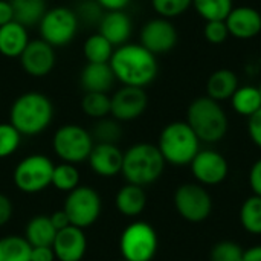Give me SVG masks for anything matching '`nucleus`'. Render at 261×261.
I'll list each match as a JSON object with an SVG mask.
<instances>
[{
  "mask_svg": "<svg viewBox=\"0 0 261 261\" xmlns=\"http://www.w3.org/2000/svg\"><path fill=\"white\" fill-rule=\"evenodd\" d=\"M54 162L44 154H29L21 159L12 174L18 191L24 194H37L52 184Z\"/></svg>",
  "mask_w": 261,
  "mask_h": 261,
  "instance_id": "obj_8",
  "label": "nucleus"
},
{
  "mask_svg": "<svg viewBox=\"0 0 261 261\" xmlns=\"http://www.w3.org/2000/svg\"><path fill=\"white\" fill-rule=\"evenodd\" d=\"M239 76L231 69L214 70L206 81V96L217 102L231 99V96L239 89Z\"/></svg>",
  "mask_w": 261,
  "mask_h": 261,
  "instance_id": "obj_22",
  "label": "nucleus"
},
{
  "mask_svg": "<svg viewBox=\"0 0 261 261\" xmlns=\"http://www.w3.org/2000/svg\"><path fill=\"white\" fill-rule=\"evenodd\" d=\"M110 115L119 122H130L144 115L148 106V96L145 89L122 86L112 96Z\"/></svg>",
  "mask_w": 261,
  "mask_h": 261,
  "instance_id": "obj_14",
  "label": "nucleus"
},
{
  "mask_svg": "<svg viewBox=\"0 0 261 261\" xmlns=\"http://www.w3.org/2000/svg\"><path fill=\"white\" fill-rule=\"evenodd\" d=\"M12 214H14V206L11 199L0 193V228L11 220Z\"/></svg>",
  "mask_w": 261,
  "mask_h": 261,
  "instance_id": "obj_41",
  "label": "nucleus"
},
{
  "mask_svg": "<svg viewBox=\"0 0 261 261\" xmlns=\"http://www.w3.org/2000/svg\"><path fill=\"white\" fill-rule=\"evenodd\" d=\"M75 12L80 20V24L84 23L87 26H98V23L104 14V9L95 0H83L75 8Z\"/></svg>",
  "mask_w": 261,
  "mask_h": 261,
  "instance_id": "obj_37",
  "label": "nucleus"
},
{
  "mask_svg": "<svg viewBox=\"0 0 261 261\" xmlns=\"http://www.w3.org/2000/svg\"><path fill=\"white\" fill-rule=\"evenodd\" d=\"M115 205L122 216L138 217L144 213L147 206V194L142 187L127 184L116 193Z\"/></svg>",
  "mask_w": 261,
  "mask_h": 261,
  "instance_id": "obj_23",
  "label": "nucleus"
},
{
  "mask_svg": "<svg viewBox=\"0 0 261 261\" xmlns=\"http://www.w3.org/2000/svg\"><path fill=\"white\" fill-rule=\"evenodd\" d=\"M177 29L171 20L154 17L145 21L139 32V43L154 55H162L174 49L177 44Z\"/></svg>",
  "mask_w": 261,
  "mask_h": 261,
  "instance_id": "obj_12",
  "label": "nucleus"
},
{
  "mask_svg": "<svg viewBox=\"0 0 261 261\" xmlns=\"http://www.w3.org/2000/svg\"><path fill=\"white\" fill-rule=\"evenodd\" d=\"M49 219H50V222H52V225H54V228L57 231H61V229L70 226V220H69V217H67L64 210H58V211L52 213L49 216Z\"/></svg>",
  "mask_w": 261,
  "mask_h": 261,
  "instance_id": "obj_43",
  "label": "nucleus"
},
{
  "mask_svg": "<svg viewBox=\"0 0 261 261\" xmlns=\"http://www.w3.org/2000/svg\"><path fill=\"white\" fill-rule=\"evenodd\" d=\"M203 35L208 43L211 44H222L229 38V32L226 28L225 20H216V21H205Z\"/></svg>",
  "mask_w": 261,
  "mask_h": 261,
  "instance_id": "obj_38",
  "label": "nucleus"
},
{
  "mask_svg": "<svg viewBox=\"0 0 261 261\" xmlns=\"http://www.w3.org/2000/svg\"><path fill=\"white\" fill-rule=\"evenodd\" d=\"M240 223L243 229L252 236H261V197L249 196L240 208Z\"/></svg>",
  "mask_w": 261,
  "mask_h": 261,
  "instance_id": "obj_29",
  "label": "nucleus"
},
{
  "mask_svg": "<svg viewBox=\"0 0 261 261\" xmlns=\"http://www.w3.org/2000/svg\"><path fill=\"white\" fill-rule=\"evenodd\" d=\"M29 41L28 28L15 20L0 28V55L5 58H20Z\"/></svg>",
  "mask_w": 261,
  "mask_h": 261,
  "instance_id": "obj_21",
  "label": "nucleus"
},
{
  "mask_svg": "<svg viewBox=\"0 0 261 261\" xmlns=\"http://www.w3.org/2000/svg\"><path fill=\"white\" fill-rule=\"evenodd\" d=\"M193 8L205 21L226 20L234 8V0H193Z\"/></svg>",
  "mask_w": 261,
  "mask_h": 261,
  "instance_id": "obj_30",
  "label": "nucleus"
},
{
  "mask_svg": "<svg viewBox=\"0 0 261 261\" xmlns=\"http://www.w3.org/2000/svg\"><path fill=\"white\" fill-rule=\"evenodd\" d=\"M32 246L21 236L0 239V261H31Z\"/></svg>",
  "mask_w": 261,
  "mask_h": 261,
  "instance_id": "obj_28",
  "label": "nucleus"
},
{
  "mask_svg": "<svg viewBox=\"0 0 261 261\" xmlns=\"http://www.w3.org/2000/svg\"><path fill=\"white\" fill-rule=\"evenodd\" d=\"M124 153L116 144H95L89 154V165L101 177H113L122 171Z\"/></svg>",
  "mask_w": 261,
  "mask_h": 261,
  "instance_id": "obj_18",
  "label": "nucleus"
},
{
  "mask_svg": "<svg viewBox=\"0 0 261 261\" xmlns=\"http://www.w3.org/2000/svg\"><path fill=\"white\" fill-rule=\"evenodd\" d=\"M14 20V9L9 0H0V28Z\"/></svg>",
  "mask_w": 261,
  "mask_h": 261,
  "instance_id": "obj_45",
  "label": "nucleus"
},
{
  "mask_svg": "<svg viewBox=\"0 0 261 261\" xmlns=\"http://www.w3.org/2000/svg\"><path fill=\"white\" fill-rule=\"evenodd\" d=\"M151 6L158 17L171 20L185 14L193 6V0H151Z\"/></svg>",
  "mask_w": 261,
  "mask_h": 261,
  "instance_id": "obj_36",
  "label": "nucleus"
},
{
  "mask_svg": "<svg viewBox=\"0 0 261 261\" xmlns=\"http://www.w3.org/2000/svg\"><path fill=\"white\" fill-rule=\"evenodd\" d=\"M225 23L229 37L236 40H252L261 32L260 11L252 6H234Z\"/></svg>",
  "mask_w": 261,
  "mask_h": 261,
  "instance_id": "obj_16",
  "label": "nucleus"
},
{
  "mask_svg": "<svg viewBox=\"0 0 261 261\" xmlns=\"http://www.w3.org/2000/svg\"><path fill=\"white\" fill-rule=\"evenodd\" d=\"M72 226L86 229L92 226L101 216L102 202L98 191L87 185H78L67 193L64 208Z\"/></svg>",
  "mask_w": 261,
  "mask_h": 261,
  "instance_id": "obj_10",
  "label": "nucleus"
},
{
  "mask_svg": "<svg viewBox=\"0 0 261 261\" xmlns=\"http://www.w3.org/2000/svg\"><path fill=\"white\" fill-rule=\"evenodd\" d=\"M245 249L231 240H222L211 248L210 261H243Z\"/></svg>",
  "mask_w": 261,
  "mask_h": 261,
  "instance_id": "obj_35",
  "label": "nucleus"
},
{
  "mask_svg": "<svg viewBox=\"0 0 261 261\" xmlns=\"http://www.w3.org/2000/svg\"><path fill=\"white\" fill-rule=\"evenodd\" d=\"M81 110L92 119H102L110 115L112 110V101L109 93H98V92H89L84 93L81 99Z\"/></svg>",
  "mask_w": 261,
  "mask_h": 261,
  "instance_id": "obj_31",
  "label": "nucleus"
},
{
  "mask_svg": "<svg viewBox=\"0 0 261 261\" xmlns=\"http://www.w3.org/2000/svg\"><path fill=\"white\" fill-rule=\"evenodd\" d=\"M229 101L236 113L245 118H251L261 109L260 89L255 86H239Z\"/></svg>",
  "mask_w": 261,
  "mask_h": 261,
  "instance_id": "obj_26",
  "label": "nucleus"
},
{
  "mask_svg": "<svg viewBox=\"0 0 261 261\" xmlns=\"http://www.w3.org/2000/svg\"><path fill=\"white\" fill-rule=\"evenodd\" d=\"M121 261H125V260H121Z\"/></svg>",
  "mask_w": 261,
  "mask_h": 261,
  "instance_id": "obj_49",
  "label": "nucleus"
},
{
  "mask_svg": "<svg viewBox=\"0 0 261 261\" xmlns=\"http://www.w3.org/2000/svg\"><path fill=\"white\" fill-rule=\"evenodd\" d=\"M112 72L122 86L148 87L159 73L156 55L147 50L141 43H125L115 47L109 61Z\"/></svg>",
  "mask_w": 261,
  "mask_h": 261,
  "instance_id": "obj_1",
  "label": "nucleus"
},
{
  "mask_svg": "<svg viewBox=\"0 0 261 261\" xmlns=\"http://www.w3.org/2000/svg\"><path fill=\"white\" fill-rule=\"evenodd\" d=\"M24 73L34 78H43L49 75L57 63L55 47L43 41L41 38L31 40L18 58Z\"/></svg>",
  "mask_w": 261,
  "mask_h": 261,
  "instance_id": "obj_15",
  "label": "nucleus"
},
{
  "mask_svg": "<svg viewBox=\"0 0 261 261\" xmlns=\"http://www.w3.org/2000/svg\"><path fill=\"white\" fill-rule=\"evenodd\" d=\"M260 15H261V11H260Z\"/></svg>",
  "mask_w": 261,
  "mask_h": 261,
  "instance_id": "obj_48",
  "label": "nucleus"
},
{
  "mask_svg": "<svg viewBox=\"0 0 261 261\" xmlns=\"http://www.w3.org/2000/svg\"><path fill=\"white\" fill-rule=\"evenodd\" d=\"M249 187L255 196L261 197V158L252 164L249 170Z\"/></svg>",
  "mask_w": 261,
  "mask_h": 261,
  "instance_id": "obj_40",
  "label": "nucleus"
},
{
  "mask_svg": "<svg viewBox=\"0 0 261 261\" xmlns=\"http://www.w3.org/2000/svg\"><path fill=\"white\" fill-rule=\"evenodd\" d=\"M165 170V161L154 144L139 142L124 151L122 176L127 184L147 187L154 184Z\"/></svg>",
  "mask_w": 261,
  "mask_h": 261,
  "instance_id": "obj_4",
  "label": "nucleus"
},
{
  "mask_svg": "<svg viewBox=\"0 0 261 261\" xmlns=\"http://www.w3.org/2000/svg\"><path fill=\"white\" fill-rule=\"evenodd\" d=\"M52 246H37L31 251V261H55Z\"/></svg>",
  "mask_w": 261,
  "mask_h": 261,
  "instance_id": "obj_42",
  "label": "nucleus"
},
{
  "mask_svg": "<svg viewBox=\"0 0 261 261\" xmlns=\"http://www.w3.org/2000/svg\"><path fill=\"white\" fill-rule=\"evenodd\" d=\"M37 28L43 41L52 47H64L76 37L80 20L75 9L69 6H54L47 8Z\"/></svg>",
  "mask_w": 261,
  "mask_h": 261,
  "instance_id": "obj_6",
  "label": "nucleus"
},
{
  "mask_svg": "<svg viewBox=\"0 0 261 261\" xmlns=\"http://www.w3.org/2000/svg\"><path fill=\"white\" fill-rule=\"evenodd\" d=\"M14 9V20L29 28L38 26L41 17L47 11L46 0H9Z\"/></svg>",
  "mask_w": 261,
  "mask_h": 261,
  "instance_id": "obj_25",
  "label": "nucleus"
},
{
  "mask_svg": "<svg viewBox=\"0 0 261 261\" xmlns=\"http://www.w3.org/2000/svg\"><path fill=\"white\" fill-rule=\"evenodd\" d=\"M21 142V135L11 122H0V159L14 154Z\"/></svg>",
  "mask_w": 261,
  "mask_h": 261,
  "instance_id": "obj_34",
  "label": "nucleus"
},
{
  "mask_svg": "<svg viewBox=\"0 0 261 261\" xmlns=\"http://www.w3.org/2000/svg\"><path fill=\"white\" fill-rule=\"evenodd\" d=\"M104 11H125L132 0H95Z\"/></svg>",
  "mask_w": 261,
  "mask_h": 261,
  "instance_id": "obj_44",
  "label": "nucleus"
},
{
  "mask_svg": "<svg viewBox=\"0 0 261 261\" xmlns=\"http://www.w3.org/2000/svg\"><path fill=\"white\" fill-rule=\"evenodd\" d=\"M57 236L49 216H35L31 219L24 229V239L32 248L37 246H52Z\"/></svg>",
  "mask_w": 261,
  "mask_h": 261,
  "instance_id": "obj_24",
  "label": "nucleus"
},
{
  "mask_svg": "<svg viewBox=\"0 0 261 261\" xmlns=\"http://www.w3.org/2000/svg\"><path fill=\"white\" fill-rule=\"evenodd\" d=\"M54 119V104L41 92H24L17 96L9 109V122L21 136L41 135Z\"/></svg>",
  "mask_w": 261,
  "mask_h": 261,
  "instance_id": "obj_2",
  "label": "nucleus"
},
{
  "mask_svg": "<svg viewBox=\"0 0 261 261\" xmlns=\"http://www.w3.org/2000/svg\"><path fill=\"white\" fill-rule=\"evenodd\" d=\"M115 75L109 63H87L80 73V86L84 93H109L115 86Z\"/></svg>",
  "mask_w": 261,
  "mask_h": 261,
  "instance_id": "obj_20",
  "label": "nucleus"
},
{
  "mask_svg": "<svg viewBox=\"0 0 261 261\" xmlns=\"http://www.w3.org/2000/svg\"><path fill=\"white\" fill-rule=\"evenodd\" d=\"M158 148L165 164L187 167L200 151V141L187 121H174L162 128Z\"/></svg>",
  "mask_w": 261,
  "mask_h": 261,
  "instance_id": "obj_5",
  "label": "nucleus"
},
{
  "mask_svg": "<svg viewBox=\"0 0 261 261\" xmlns=\"http://www.w3.org/2000/svg\"><path fill=\"white\" fill-rule=\"evenodd\" d=\"M187 122L200 142H220L229 128V119L220 102L210 96H199L188 106Z\"/></svg>",
  "mask_w": 261,
  "mask_h": 261,
  "instance_id": "obj_3",
  "label": "nucleus"
},
{
  "mask_svg": "<svg viewBox=\"0 0 261 261\" xmlns=\"http://www.w3.org/2000/svg\"><path fill=\"white\" fill-rule=\"evenodd\" d=\"M93 145L92 133L78 124L61 125L52 138L55 154L66 164H80L87 161Z\"/></svg>",
  "mask_w": 261,
  "mask_h": 261,
  "instance_id": "obj_7",
  "label": "nucleus"
},
{
  "mask_svg": "<svg viewBox=\"0 0 261 261\" xmlns=\"http://www.w3.org/2000/svg\"><path fill=\"white\" fill-rule=\"evenodd\" d=\"M174 208L177 214L190 222H205L213 213V197L200 184H184L174 191Z\"/></svg>",
  "mask_w": 261,
  "mask_h": 261,
  "instance_id": "obj_11",
  "label": "nucleus"
},
{
  "mask_svg": "<svg viewBox=\"0 0 261 261\" xmlns=\"http://www.w3.org/2000/svg\"><path fill=\"white\" fill-rule=\"evenodd\" d=\"M58 191L70 193L80 185V173L73 164H60L54 167L52 173V184Z\"/></svg>",
  "mask_w": 261,
  "mask_h": 261,
  "instance_id": "obj_32",
  "label": "nucleus"
},
{
  "mask_svg": "<svg viewBox=\"0 0 261 261\" xmlns=\"http://www.w3.org/2000/svg\"><path fill=\"white\" fill-rule=\"evenodd\" d=\"M243 261H261V245H255L245 249Z\"/></svg>",
  "mask_w": 261,
  "mask_h": 261,
  "instance_id": "obj_46",
  "label": "nucleus"
},
{
  "mask_svg": "<svg viewBox=\"0 0 261 261\" xmlns=\"http://www.w3.org/2000/svg\"><path fill=\"white\" fill-rule=\"evenodd\" d=\"M191 173L197 184L203 187H216L226 180L229 164L226 158L211 148L200 150L190 164Z\"/></svg>",
  "mask_w": 261,
  "mask_h": 261,
  "instance_id": "obj_13",
  "label": "nucleus"
},
{
  "mask_svg": "<svg viewBox=\"0 0 261 261\" xmlns=\"http://www.w3.org/2000/svg\"><path fill=\"white\" fill-rule=\"evenodd\" d=\"M52 249L58 261H81L87 251V239L84 231L72 225L57 231Z\"/></svg>",
  "mask_w": 261,
  "mask_h": 261,
  "instance_id": "obj_17",
  "label": "nucleus"
},
{
  "mask_svg": "<svg viewBox=\"0 0 261 261\" xmlns=\"http://www.w3.org/2000/svg\"><path fill=\"white\" fill-rule=\"evenodd\" d=\"M92 138L96 139L99 144H116L122 138V127L119 125V121L115 118H102L98 119L93 125Z\"/></svg>",
  "mask_w": 261,
  "mask_h": 261,
  "instance_id": "obj_33",
  "label": "nucleus"
},
{
  "mask_svg": "<svg viewBox=\"0 0 261 261\" xmlns=\"http://www.w3.org/2000/svg\"><path fill=\"white\" fill-rule=\"evenodd\" d=\"M113 50L115 46L99 32L89 35L83 44V55L87 63H109L113 55Z\"/></svg>",
  "mask_w": 261,
  "mask_h": 261,
  "instance_id": "obj_27",
  "label": "nucleus"
},
{
  "mask_svg": "<svg viewBox=\"0 0 261 261\" xmlns=\"http://www.w3.org/2000/svg\"><path fill=\"white\" fill-rule=\"evenodd\" d=\"M258 89H260V93H261V84H260V86H258Z\"/></svg>",
  "mask_w": 261,
  "mask_h": 261,
  "instance_id": "obj_47",
  "label": "nucleus"
},
{
  "mask_svg": "<svg viewBox=\"0 0 261 261\" xmlns=\"http://www.w3.org/2000/svg\"><path fill=\"white\" fill-rule=\"evenodd\" d=\"M98 32L118 47L128 43L133 34V21L125 11H104L98 23Z\"/></svg>",
  "mask_w": 261,
  "mask_h": 261,
  "instance_id": "obj_19",
  "label": "nucleus"
},
{
  "mask_svg": "<svg viewBox=\"0 0 261 261\" xmlns=\"http://www.w3.org/2000/svg\"><path fill=\"white\" fill-rule=\"evenodd\" d=\"M248 133L251 141L261 148V109L251 118H248Z\"/></svg>",
  "mask_w": 261,
  "mask_h": 261,
  "instance_id": "obj_39",
  "label": "nucleus"
},
{
  "mask_svg": "<svg viewBox=\"0 0 261 261\" xmlns=\"http://www.w3.org/2000/svg\"><path fill=\"white\" fill-rule=\"evenodd\" d=\"M158 234L147 222H133L119 239V251L125 261H151L158 252Z\"/></svg>",
  "mask_w": 261,
  "mask_h": 261,
  "instance_id": "obj_9",
  "label": "nucleus"
}]
</instances>
